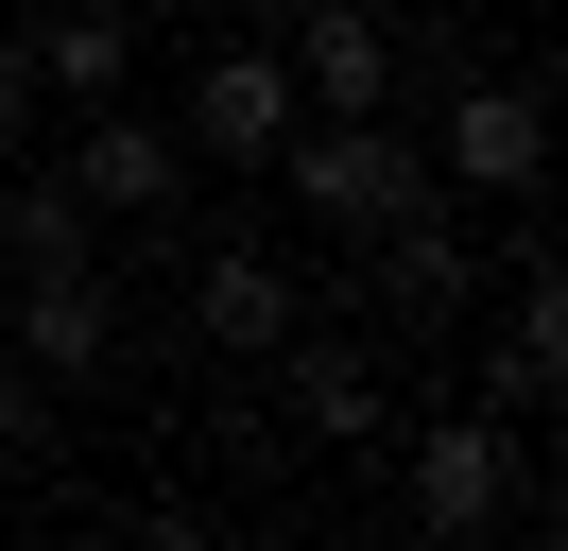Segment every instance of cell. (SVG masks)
Wrapping results in <instances>:
<instances>
[{"label":"cell","mask_w":568,"mask_h":551,"mask_svg":"<svg viewBox=\"0 0 568 551\" xmlns=\"http://www.w3.org/2000/svg\"><path fill=\"white\" fill-rule=\"evenodd\" d=\"M0 293H18V276H0Z\"/></svg>","instance_id":"obj_16"},{"label":"cell","mask_w":568,"mask_h":551,"mask_svg":"<svg viewBox=\"0 0 568 551\" xmlns=\"http://www.w3.org/2000/svg\"><path fill=\"white\" fill-rule=\"evenodd\" d=\"M345 259H362V310H396V328H448V310L483 293V259H465L448 190H430V207H396V224H379V241H345Z\"/></svg>","instance_id":"obj_10"},{"label":"cell","mask_w":568,"mask_h":551,"mask_svg":"<svg viewBox=\"0 0 568 551\" xmlns=\"http://www.w3.org/2000/svg\"><path fill=\"white\" fill-rule=\"evenodd\" d=\"M87 259H104V207H87L70 190V172H18V190H0V276H87Z\"/></svg>","instance_id":"obj_12"},{"label":"cell","mask_w":568,"mask_h":551,"mask_svg":"<svg viewBox=\"0 0 568 551\" xmlns=\"http://www.w3.org/2000/svg\"><path fill=\"white\" fill-rule=\"evenodd\" d=\"M0 156H36V69H18V34H0Z\"/></svg>","instance_id":"obj_14"},{"label":"cell","mask_w":568,"mask_h":551,"mask_svg":"<svg viewBox=\"0 0 568 551\" xmlns=\"http://www.w3.org/2000/svg\"><path fill=\"white\" fill-rule=\"evenodd\" d=\"M18 69H36V103L139 87V0H36V18H18Z\"/></svg>","instance_id":"obj_11"},{"label":"cell","mask_w":568,"mask_h":551,"mask_svg":"<svg viewBox=\"0 0 568 551\" xmlns=\"http://www.w3.org/2000/svg\"><path fill=\"white\" fill-rule=\"evenodd\" d=\"M258 362H276V413H293V431L327 448V465L396 431V397H379V362H362V344H345V293H327V310H293V328L258 344Z\"/></svg>","instance_id":"obj_5"},{"label":"cell","mask_w":568,"mask_h":551,"mask_svg":"<svg viewBox=\"0 0 568 551\" xmlns=\"http://www.w3.org/2000/svg\"><path fill=\"white\" fill-rule=\"evenodd\" d=\"M207 18H276V0H207Z\"/></svg>","instance_id":"obj_15"},{"label":"cell","mask_w":568,"mask_h":551,"mask_svg":"<svg viewBox=\"0 0 568 551\" xmlns=\"http://www.w3.org/2000/svg\"><path fill=\"white\" fill-rule=\"evenodd\" d=\"M52 172H70L104 224H190V172H207V156L173 138V103L104 87V103H70V156H52Z\"/></svg>","instance_id":"obj_3"},{"label":"cell","mask_w":568,"mask_h":551,"mask_svg":"<svg viewBox=\"0 0 568 551\" xmlns=\"http://www.w3.org/2000/svg\"><path fill=\"white\" fill-rule=\"evenodd\" d=\"M0 344L36 362L52 397H87V379L139 344V310H121V276H104V259H87V276H18V293H0Z\"/></svg>","instance_id":"obj_7"},{"label":"cell","mask_w":568,"mask_h":551,"mask_svg":"<svg viewBox=\"0 0 568 551\" xmlns=\"http://www.w3.org/2000/svg\"><path fill=\"white\" fill-rule=\"evenodd\" d=\"M173 276H190V344H224V362H258V344L311 310V276H293L276 241H242V224H190Z\"/></svg>","instance_id":"obj_6"},{"label":"cell","mask_w":568,"mask_h":551,"mask_svg":"<svg viewBox=\"0 0 568 551\" xmlns=\"http://www.w3.org/2000/svg\"><path fill=\"white\" fill-rule=\"evenodd\" d=\"M430 190H483V207L551 190V87H534V69H483V87H465V69H448V121H430Z\"/></svg>","instance_id":"obj_4"},{"label":"cell","mask_w":568,"mask_h":551,"mask_svg":"<svg viewBox=\"0 0 568 551\" xmlns=\"http://www.w3.org/2000/svg\"><path fill=\"white\" fill-rule=\"evenodd\" d=\"M258 172L311 207V241H327V259H345V241H379L396 207H430V138H396V103H345V121L311 103V121H293Z\"/></svg>","instance_id":"obj_1"},{"label":"cell","mask_w":568,"mask_h":551,"mask_svg":"<svg viewBox=\"0 0 568 551\" xmlns=\"http://www.w3.org/2000/svg\"><path fill=\"white\" fill-rule=\"evenodd\" d=\"M414 534H448V551L551 534V482H534L517 413H430V431H414Z\"/></svg>","instance_id":"obj_2"},{"label":"cell","mask_w":568,"mask_h":551,"mask_svg":"<svg viewBox=\"0 0 568 551\" xmlns=\"http://www.w3.org/2000/svg\"><path fill=\"white\" fill-rule=\"evenodd\" d=\"M276 69H293V103H396V18L379 0H276Z\"/></svg>","instance_id":"obj_9"},{"label":"cell","mask_w":568,"mask_h":551,"mask_svg":"<svg viewBox=\"0 0 568 551\" xmlns=\"http://www.w3.org/2000/svg\"><path fill=\"white\" fill-rule=\"evenodd\" d=\"M311 121L293 103V69H276V34H224V52H190V103H173V138L190 156H224V172H258L276 138Z\"/></svg>","instance_id":"obj_8"},{"label":"cell","mask_w":568,"mask_h":551,"mask_svg":"<svg viewBox=\"0 0 568 551\" xmlns=\"http://www.w3.org/2000/svg\"><path fill=\"white\" fill-rule=\"evenodd\" d=\"M52 448H70V397H52V379L18 362V344H0V482H36Z\"/></svg>","instance_id":"obj_13"}]
</instances>
